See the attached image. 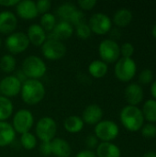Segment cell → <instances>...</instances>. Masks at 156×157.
I'll list each match as a JSON object with an SVG mask.
<instances>
[{"instance_id":"obj_23","label":"cell","mask_w":156,"mask_h":157,"mask_svg":"<svg viewBox=\"0 0 156 157\" xmlns=\"http://www.w3.org/2000/svg\"><path fill=\"white\" fill-rule=\"evenodd\" d=\"M133 15L130 9L127 8H120L116 11L113 16V22L116 26L120 28L127 27L132 20Z\"/></svg>"},{"instance_id":"obj_30","label":"cell","mask_w":156,"mask_h":157,"mask_svg":"<svg viewBox=\"0 0 156 157\" xmlns=\"http://www.w3.org/2000/svg\"><path fill=\"white\" fill-rule=\"evenodd\" d=\"M20 144L26 150H33L37 146V137L30 132L21 134Z\"/></svg>"},{"instance_id":"obj_9","label":"cell","mask_w":156,"mask_h":157,"mask_svg":"<svg viewBox=\"0 0 156 157\" xmlns=\"http://www.w3.org/2000/svg\"><path fill=\"white\" fill-rule=\"evenodd\" d=\"M98 53L101 61L106 63H112L120 59V47L114 40L106 39L99 43Z\"/></svg>"},{"instance_id":"obj_40","label":"cell","mask_w":156,"mask_h":157,"mask_svg":"<svg viewBox=\"0 0 156 157\" xmlns=\"http://www.w3.org/2000/svg\"><path fill=\"white\" fill-rule=\"evenodd\" d=\"M74 157H97L96 153L92 150H88V149H85L82 150L80 152H78Z\"/></svg>"},{"instance_id":"obj_38","label":"cell","mask_w":156,"mask_h":157,"mask_svg":"<svg viewBox=\"0 0 156 157\" xmlns=\"http://www.w3.org/2000/svg\"><path fill=\"white\" fill-rule=\"evenodd\" d=\"M98 145V139L96 137V135H88L86 138V146L88 150L96 149Z\"/></svg>"},{"instance_id":"obj_25","label":"cell","mask_w":156,"mask_h":157,"mask_svg":"<svg viewBox=\"0 0 156 157\" xmlns=\"http://www.w3.org/2000/svg\"><path fill=\"white\" fill-rule=\"evenodd\" d=\"M76 9V6L73 3H63L58 6V8L56 9V14L61 18V20L69 22L70 18Z\"/></svg>"},{"instance_id":"obj_4","label":"cell","mask_w":156,"mask_h":157,"mask_svg":"<svg viewBox=\"0 0 156 157\" xmlns=\"http://www.w3.org/2000/svg\"><path fill=\"white\" fill-rule=\"evenodd\" d=\"M116 77L124 83L130 82L136 75L137 65L132 58H120L115 64L114 68Z\"/></svg>"},{"instance_id":"obj_28","label":"cell","mask_w":156,"mask_h":157,"mask_svg":"<svg viewBox=\"0 0 156 157\" xmlns=\"http://www.w3.org/2000/svg\"><path fill=\"white\" fill-rule=\"evenodd\" d=\"M16 64H17L16 59L14 55L10 53L5 54L0 58V69L6 74H10L14 72L16 69Z\"/></svg>"},{"instance_id":"obj_36","label":"cell","mask_w":156,"mask_h":157,"mask_svg":"<svg viewBox=\"0 0 156 157\" xmlns=\"http://www.w3.org/2000/svg\"><path fill=\"white\" fill-rule=\"evenodd\" d=\"M134 53V46L131 42H124L120 47V54L124 58H131Z\"/></svg>"},{"instance_id":"obj_22","label":"cell","mask_w":156,"mask_h":157,"mask_svg":"<svg viewBox=\"0 0 156 157\" xmlns=\"http://www.w3.org/2000/svg\"><path fill=\"white\" fill-rule=\"evenodd\" d=\"M85 123L81 117L77 115H71L63 121V128L70 133H77L84 129Z\"/></svg>"},{"instance_id":"obj_10","label":"cell","mask_w":156,"mask_h":157,"mask_svg":"<svg viewBox=\"0 0 156 157\" xmlns=\"http://www.w3.org/2000/svg\"><path fill=\"white\" fill-rule=\"evenodd\" d=\"M95 135L101 142H112L119 133L120 129L116 122L108 120H104L95 125Z\"/></svg>"},{"instance_id":"obj_43","label":"cell","mask_w":156,"mask_h":157,"mask_svg":"<svg viewBox=\"0 0 156 157\" xmlns=\"http://www.w3.org/2000/svg\"><path fill=\"white\" fill-rule=\"evenodd\" d=\"M151 94L154 97V100H156V80L153 82L152 86H151Z\"/></svg>"},{"instance_id":"obj_12","label":"cell","mask_w":156,"mask_h":157,"mask_svg":"<svg viewBox=\"0 0 156 157\" xmlns=\"http://www.w3.org/2000/svg\"><path fill=\"white\" fill-rule=\"evenodd\" d=\"M22 83L15 75H7L0 81V92L6 98H13L20 93Z\"/></svg>"},{"instance_id":"obj_44","label":"cell","mask_w":156,"mask_h":157,"mask_svg":"<svg viewBox=\"0 0 156 157\" xmlns=\"http://www.w3.org/2000/svg\"><path fill=\"white\" fill-rule=\"evenodd\" d=\"M143 157H156L155 152H147L143 155Z\"/></svg>"},{"instance_id":"obj_18","label":"cell","mask_w":156,"mask_h":157,"mask_svg":"<svg viewBox=\"0 0 156 157\" xmlns=\"http://www.w3.org/2000/svg\"><path fill=\"white\" fill-rule=\"evenodd\" d=\"M27 37L29 43L34 46H41L47 40V35L45 30L39 24H32L28 28Z\"/></svg>"},{"instance_id":"obj_1","label":"cell","mask_w":156,"mask_h":157,"mask_svg":"<svg viewBox=\"0 0 156 157\" xmlns=\"http://www.w3.org/2000/svg\"><path fill=\"white\" fill-rule=\"evenodd\" d=\"M44 85L37 79H28L22 84L20 95L22 100L30 106L37 105L45 97Z\"/></svg>"},{"instance_id":"obj_31","label":"cell","mask_w":156,"mask_h":157,"mask_svg":"<svg viewBox=\"0 0 156 157\" xmlns=\"http://www.w3.org/2000/svg\"><path fill=\"white\" fill-rule=\"evenodd\" d=\"M75 33L78 38L82 40H87L91 37L92 30L89 27V25L86 22L83 24H80L75 27Z\"/></svg>"},{"instance_id":"obj_20","label":"cell","mask_w":156,"mask_h":157,"mask_svg":"<svg viewBox=\"0 0 156 157\" xmlns=\"http://www.w3.org/2000/svg\"><path fill=\"white\" fill-rule=\"evenodd\" d=\"M51 155L56 157H70L72 155V148L69 143L63 138H54L51 142Z\"/></svg>"},{"instance_id":"obj_34","label":"cell","mask_w":156,"mask_h":157,"mask_svg":"<svg viewBox=\"0 0 156 157\" xmlns=\"http://www.w3.org/2000/svg\"><path fill=\"white\" fill-rule=\"evenodd\" d=\"M153 79H154V73L150 69H144L139 75V82L143 85H148L152 83Z\"/></svg>"},{"instance_id":"obj_42","label":"cell","mask_w":156,"mask_h":157,"mask_svg":"<svg viewBox=\"0 0 156 157\" xmlns=\"http://www.w3.org/2000/svg\"><path fill=\"white\" fill-rule=\"evenodd\" d=\"M15 76H16V77H17V79L22 83V84H23L25 81H27V80L29 79V78L26 76V75L22 72V70H18V71L17 72V74L15 75Z\"/></svg>"},{"instance_id":"obj_32","label":"cell","mask_w":156,"mask_h":157,"mask_svg":"<svg viewBox=\"0 0 156 157\" xmlns=\"http://www.w3.org/2000/svg\"><path fill=\"white\" fill-rule=\"evenodd\" d=\"M142 135L146 139H154L156 137V126L153 123H148L143 126Z\"/></svg>"},{"instance_id":"obj_3","label":"cell","mask_w":156,"mask_h":157,"mask_svg":"<svg viewBox=\"0 0 156 157\" xmlns=\"http://www.w3.org/2000/svg\"><path fill=\"white\" fill-rule=\"evenodd\" d=\"M22 72L29 79H37L43 77L47 72L45 62L37 55H29L22 62Z\"/></svg>"},{"instance_id":"obj_33","label":"cell","mask_w":156,"mask_h":157,"mask_svg":"<svg viewBox=\"0 0 156 157\" xmlns=\"http://www.w3.org/2000/svg\"><path fill=\"white\" fill-rule=\"evenodd\" d=\"M69 22L73 26L74 25L75 27L78 26V25H80V24L86 23V14L82 10L76 9L74 11V13L73 14L72 17L70 18V21Z\"/></svg>"},{"instance_id":"obj_5","label":"cell","mask_w":156,"mask_h":157,"mask_svg":"<svg viewBox=\"0 0 156 157\" xmlns=\"http://www.w3.org/2000/svg\"><path fill=\"white\" fill-rule=\"evenodd\" d=\"M36 136L41 142H51L57 132V124L55 121L48 116L40 118L35 128Z\"/></svg>"},{"instance_id":"obj_13","label":"cell","mask_w":156,"mask_h":157,"mask_svg":"<svg viewBox=\"0 0 156 157\" xmlns=\"http://www.w3.org/2000/svg\"><path fill=\"white\" fill-rule=\"evenodd\" d=\"M17 27V16L8 10L0 12V33L9 35L15 31Z\"/></svg>"},{"instance_id":"obj_17","label":"cell","mask_w":156,"mask_h":157,"mask_svg":"<svg viewBox=\"0 0 156 157\" xmlns=\"http://www.w3.org/2000/svg\"><path fill=\"white\" fill-rule=\"evenodd\" d=\"M125 98L131 106L139 105L143 99V87L136 83L130 84L125 89Z\"/></svg>"},{"instance_id":"obj_11","label":"cell","mask_w":156,"mask_h":157,"mask_svg":"<svg viewBox=\"0 0 156 157\" xmlns=\"http://www.w3.org/2000/svg\"><path fill=\"white\" fill-rule=\"evenodd\" d=\"M92 30V32L97 35H104L110 31L112 28V22L110 17L101 12L93 14L90 18L89 22L87 23Z\"/></svg>"},{"instance_id":"obj_16","label":"cell","mask_w":156,"mask_h":157,"mask_svg":"<svg viewBox=\"0 0 156 157\" xmlns=\"http://www.w3.org/2000/svg\"><path fill=\"white\" fill-rule=\"evenodd\" d=\"M74 34V26L68 21H63L56 23L52 31H51L50 38L59 40L63 41V40H67Z\"/></svg>"},{"instance_id":"obj_41","label":"cell","mask_w":156,"mask_h":157,"mask_svg":"<svg viewBox=\"0 0 156 157\" xmlns=\"http://www.w3.org/2000/svg\"><path fill=\"white\" fill-rule=\"evenodd\" d=\"M17 3H18V0H0V6H6V7L17 6Z\"/></svg>"},{"instance_id":"obj_26","label":"cell","mask_w":156,"mask_h":157,"mask_svg":"<svg viewBox=\"0 0 156 157\" xmlns=\"http://www.w3.org/2000/svg\"><path fill=\"white\" fill-rule=\"evenodd\" d=\"M13 104L10 98L0 96V121H6L13 113Z\"/></svg>"},{"instance_id":"obj_24","label":"cell","mask_w":156,"mask_h":157,"mask_svg":"<svg viewBox=\"0 0 156 157\" xmlns=\"http://www.w3.org/2000/svg\"><path fill=\"white\" fill-rule=\"evenodd\" d=\"M108 71V63L101 60H94L88 65V72L90 75L95 78H102L104 77Z\"/></svg>"},{"instance_id":"obj_15","label":"cell","mask_w":156,"mask_h":157,"mask_svg":"<svg viewBox=\"0 0 156 157\" xmlns=\"http://www.w3.org/2000/svg\"><path fill=\"white\" fill-rule=\"evenodd\" d=\"M16 11L18 17L24 19H33L38 16V10L36 7V2L32 0L18 1L16 6Z\"/></svg>"},{"instance_id":"obj_19","label":"cell","mask_w":156,"mask_h":157,"mask_svg":"<svg viewBox=\"0 0 156 157\" xmlns=\"http://www.w3.org/2000/svg\"><path fill=\"white\" fill-rule=\"evenodd\" d=\"M97 157H120L121 151L118 145L112 142H101L96 148Z\"/></svg>"},{"instance_id":"obj_46","label":"cell","mask_w":156,"mask_h":157,"mask_svg":"<svg viewBox=\"0 0 156 157\" xmlns=\"http://www.w3.org/2000/svg\"><path fill=\"white\" fill-rule=\"evenodd\" d=\"M1 44H2V40H1V38H0V47H1Z\"/></svg>"},{"instance_id":"obj_7","label":"cell","mask_w":156,"mask_h":157,"mask_svg":"<svg viewBox=\"0 0 156 157\" xmlns=\"http://www.w3.org/2000/svg\"><path fill=\"white\" fill-rule=\"evenodd\" d=\"M40 47L42 55L50 61L60 60L66 53V46L59 40L49 38Z\"/></svg>"},{"instance_id":"obj_2","label":"cell","mask_w":156,"mask_h":157,"mask_svg":"<svg viewBox=\"0 0 156 157\" xmlns=\"http://www.w3.org/2000/svg\"><path fill=\"white\" fill-rule=\"evenodd\" d=\"M120 119L123 127L130 132H137L141 130L144 123V117L142 109L137 106L128 105L124 107L120 111Z\"/></svg>"},{"instance_id":"obj_6","label":"cell","mask_w":156,"mask_h":157,"mask_svg":"<svg viewBox=\"0 0 156 157\" xmlns=\"http://www.w3.org/2000/svg\"><path fill=\"white\" fill-rule=\"evenodd\" d=\"M34 124V117L30 110L27 109H18L13 116L12 127L20 135L29 132Z\"/></svg>"},{"instance_id":"obj_27","label":"cell","mask_w":156,"mask_h":157,"mask_svg":"<svg viewBox=\"0 0 156 157\" xmlns=\"http://www.w3.org/2000/svg\"><path fill=\"white\" fill-rule=\"evenodd\" d=\"M144 119L152 123L156 122V100L148 99L144 102L142 109Z\"/></svg>"},{"instance_id":"obj_21","label":"cell","mask_w":156,"mask_h":157,"mask_svg":"<svg viewBox=\"0 0 156 157\" xmlns=\"http://www.w3.org/2000/svg\"><path fill=\"white\" fill-rule=\"evenodd\" d=\"M16 137V132L7 121H0V147L12 144Z\"/></svg>"},{"instance_id":"obj_45","label":"cell","mask_w":156,"mask_h":157,"mask_svg":"<svg viewBox=\"0 0 156 157\" xmlns=\"http://www.w3.org/2000/svg\"><path fill=\"white\" fill-rule=\"evenodd\" d=\"M152 34H153V36L154 37V39H156V24L154 26V28H153V29H152Z\"/></svg>"},{"instance_id":"obj_37","label":"cell","mask_w":156,"mask_h":157,"mask_svg":"<svg viewBox=\"0 0 156 157\" xmlns=\"http://www.w3.org/2000/svg\"><path fill=\"white\" fill-rule=\"evenodd\" d=\"M77 4L82 10H91L97 5V1L96 0H79Z\"/></svg>"},{"instance_id":"obj_35","label":"cell","mask_w":156,"mask_h":157,"mask_svg":"<svg viewBox=\"0 0 156 157\" xmlns=\"http://www.w3.org/2000/svg\"><path fill=\"white\" fill-rule=\"evenodd\" d=\"M36 7L39 14H45L48 13L51 7V2L50 0H39L36 2Z\"/></svg>"},{"instance_id":"obj_14","label":"cell","mask_w":156,"mask_h":157,"mask_svg":"<svg viewBox=\"0 0 156 157\" xmlns=\"http://www.w3.org/2000/svg\"><path fill=\"white\" fill-rule=\"evenodd\" d=\"M81 118L84 123L88 125H97L102 121L103 110L100 106L97 104H90L85 108Z\"/></svg>"},{"instance_id":"obj_29","label":"cell","mask_w":156,"mask_h":157,"mask_svg":"<svg viewBox=\"0 0 156 157\" xmlns=\"http://www.w3.org/2000/svg\"><path fill=\"white\" fill-rule=\"evenodd\" d=\"M56 17L53 14L48 12V13H45L43 15H41V17H40V26L46 31H52V29H54L55 25H56Z\"/></svg>"},{"instance_id":"obj_8","label":"cell","mask_w":156,"mask_h":157,"mask_svg":"<svg viewBox=\"0 0 156 157\" xmlns=\"http://www.w3.org/2000/svg\"><path fill=\"white\" fill-rule=\"evenodd\" d=\"M5 45L10 54H18L28 49L29 40L26 33L22 31H14L7 35L5 40Z\"/></svg>"},{"instance_id":"obj_39","label":"cell","mask_w":156,"mask_h":157,"mask_svg":"<svg viewBox=\"0 0 156 157\" xmlns=\"http://www.w3.org/2000/svg\"><path fill=\"white\" fill-rule=\"evenodd\" d=\"M40 152L43 156H50L51 155V142H41L40 145Z\"/></svg>"}]
</instances>
